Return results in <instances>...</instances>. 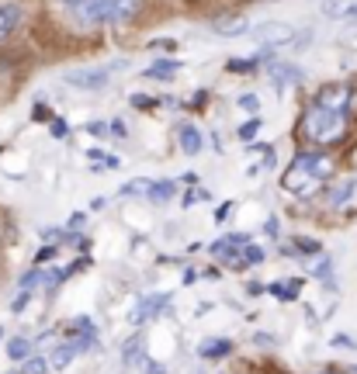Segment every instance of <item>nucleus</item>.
I'll return each mask as SVG.
<instances>
[{
    "label": "nucleus",
    "mask_w": 357,
    "mask_h": 374,
    "mask_svg": "<svg viewBox=\"0 0 357 374\" xmlns=\"http://www.w3.org/2000/svg\"><path fill=\"white\" fill-rule=\"evenodd\" d=\"M212 28H215L219 35H243L250 24H247V17H219Z\"/></svg>",
    "instance_id": "nucleus-13"
},
{
    "label": "nucleus",
    "mask_w": 357,
    "mask_h": 374,
    "mask_svg": "<svg viewBox=\"0 0 357 374\" xmlns=\"http://www.w3.org/2000/svg\"><path fill=\"white\" fill-rule=\"evenodd\" d=\"M201 146H205L201 132H198L194 125H184V128H180V149H184L187 156H198V153H201Z\"/></svg>",
    "instance_id": "nucleus-10"
},
{
    "label": "nucleus",
    "mask_w": 357,
    "mask_h": 374,
    "mask_svg": "<svg viewBox=\"0 0 357 374\" xmlns=\"http://www.w3.org/2000/svg\"><path fill=\"white\" fill-rule=\"evenodd\" d=\"M52 257H56V250H52V246H45V250L35 257V264H45V260H52Z\"/></svg>",
    "instance_id": "nucleus-28"
},
{
    "label": "nucleus",
    "mask_w": 357,
    "mask_h": 374,
    "mask_svg": "<svg viewBox=\"0 0 357 374\" xmlns=\"http://www.w3.org/2000/svg\"><path fill=\"white\" fill-rule=\"evenodd\" d=\"M254 343H261V347H270V343H274V336H268V333H257V336H254Z\"/></svg>",
    "instance_id": "nucleus-29"
},
{
    "label": "nucleus",
    "mask_w": 357,
    "mask_h": 374,
    "mask_svg": "<svg viewBox=\"0 0 357 374\" xmlns=\"http://www.w3.org/2000/svg\"><path fill=\"white\" fill-rule=\"evenodd\" d=\"M257 66V59H229V70L233 73H250Z\"/></svg>",
    "instance_id": "nucleus-20"
},
{
    "label": "nucleus",
    "mask_w": 357,
    "mask_h": 374,
    "mask_svg": "<svg viewBox=\"0 0 357 374\" xmlns=\"http://www.w3.org/2000/svg\"><path fill=\"white\" fill-rule=\"evenodd\" d=\"M240 107H243V111H254V114H257V107H261V100L247 94V97H240Z\"/></svg>",
    "instance_id": "nucleus-24"
},
{
    "label": "nucleus",
    "mask_w": 357,
    "mask_h": 374,
    "mask_svg": "<svg viewBox=\"0 0 357 374\" xmlns=\"http://www.w3.org/2000/svg\"><path fill=\"white\" fill-rule=\"evenodd\" d=\"M298 287H302V280L295 278V280H274V284H268V291L274 294V298H281V301H295L298 298Z\"/></svg>",
    "instance_id": "nucleus-12"
},
{
    "label": "nucleus",
    "mask_w": 357,
    "mask_h": 374,
    "mask_svg": "<svg viewBox=\"0 0 357 374\" xmlns=\"http://www.w3.org/2000/svg\"><path fill=\"white\" fill-rule=\"evenodd\" d=\"M326 174H330V160H326L323 153H302V156H295V163L284 170L281 184L288 187V190H305V187L319 184Z\"/></svg>",
    "instance_id": "nucleus-3"
},
{
    "label": "nucleus",
    "mask_w": 357,
    "mask_h": 374,
    "mask_svg": "<svg viewBox=\"0 0 357 374\" xmlns=\"http://www.w3.org/2000/svg\"><path fill=\"white\" fill-rule=\"evenodd\" d=\"M31 347H35V343H28L24 336H14V340L7 343V357H10V361H21V364H24V361L31 357Z\"/></svg>",
    "instance_id": "nucleus-14"
},
{
    "label": "nucleus",
    "mask_w": 357,
    "mask_h": 374,
    "mask_svg": "<svg viewBox=\"0 0 357 374\" xmlns=\"http://www.w3.org/2000/svg\"><path fill=\"white\" fill-rule=\"evenodd\" d=\"M108 128H111V132H115V135H125V125H122V121H111V125H108Z\"/></svg>",
    "instance_id": "nucleus-30"
},
{
    "label": "nucleus",
    "mask_w": 357,
    "mask_h": 374,
    "mask_svg": "<svg viewBox=\"0 0 357 374\" xmlns=\"http://www.w3.org/2000/svg\"><path fill=\"white\" fill-rule=\"evenodd\" d=\"M243 264L247 267H257V264H264V246H243Z\"/></svg>",
    "instance_id": "nucleus-18"
},
{
    "label": "nucleus",
    "mask_w": 357,
    "mask_h": 374,
    "mask_svg": "<svg viewBox=\"0 0 357 374\" xmlns=\"http://www.w3.org/2000/svg\"><path fill=\"white\" fill-rule=\"evenodd\" d=\"M295 250H302V253H319V243H316V239H295Z\"/></svg>",
    "instance_id": "nucleus-22"
},
{
    "label": "nucleus",
    "mask_w": 357,
    "mask_h": 374,
    "mask_svg": "<svg viewBox=\"0 0 357 374\" xmlns=\"http://www.w3.org/2000/svg\"><path fill=\"white\" fill-rule=\"evenodd\" d=\"M354 181H344V184L337 187V190H333V204H344V201H347V197H351V194H354Z\"/></svg>",
    "instance_id": "nucleus-19"
},
{
    "label": "nucleus",
    "mask_w": 357,
    "mask_h": 374,
    "mask_svg": "<svg viewBox=\"0 0 357 374\" xmlns=\"http://www.w3.org/2000/svg\"><path fill=\"white\" fill-rule=\"evenodd\" d=\"M268 291V284H261V280H250L247 284V294H264Z\"/></svg>",
    "instance_id": "nucleus-27"
},
{
    "label": "nucleus",
    "mask_w": 357,
    "mask_h": 374,
    "mask_svg": "<svg viewBox=\"0 0 357 374\" xmlns=\"http://www.w3.org/2000/svg\"><path fill=\"white\" fill-rule=\"evenodd\" d=\"M180 63L177 59H160V63H153L150 70H143V77H153V80H170V77H177Z\"/></svg>",
    "instance_id": "nucleus-11"
},
{
    "label": "nucleus",
    "mask_w": 357,
    "mask_h": 374,
    "mask_svg": "<svg viewBox=\"0 0 357 374\" xmlns=\"http://www.w3.org/2000/svg\"><path fill=\"white\" fill-rule=\"evenodd\" d=\"M270 80H274V84H281V87H284V84H295V80H298V70H281V66H270Z\"/></svg>",
    "instance_id": "nucleus-17"
},
{
    "label": "nucleus",
    "mask_w": 357,
    "mask_h": 374,
    "mask_svg": "<svg viewBox=\"0 0 357 374\" xmlns=\"http://www.w3.org/2000/svg\"><path fill=\"white\" fill-rule=\"evenodd\" d=\"M59 7L84 28L125 24L139 14V0H59Z\"/></svg>",
    "instance_id": "nucleus-1"
},
{
    "label": "nucleus",
    "mask_w": 357,
    "mask_h": 374,
    "mask_svg": "<svg viewBox=\"0 0 357 374\" xmlns=\"http://www.w3.org/2000/svg\"><path fill=\"white\" fill-rule=\"evenodd\" d=\"M146 190H150V197H153V201H170V197L177 194V184H170V181H160V184H150Z\"/></svg>",
    "instance_id": "nucleus-15"
},
{
    "label": "nucleus",
    "mask_w": 357,
    "mask_h": 374,
    "mask_svg": "<svg viewBox=\"0 0 357 374\" xmlns=\"http://www.w3.org/2000/svg\"><path fill=\"white\" fill-rule=\"evenodd\" d=\"M261 125H264V121H261V118H254V121H247V125H243V128H240V139H254V135H257V132H261Z\"/></svg>",
    "instance_id": "nucleus-21"
},
{
    "label": "nucleus",
    "mask_w": 357,
    "mask_h": 374,
    "mask_svg": "<svg viewBox=\"0 0 357 374\" xmlns=\"http://www.w3.org/2000/svg\"><path fill=\"white\" fill-rule=\"evenodd\" d=\"M170 301V294H143L136 305H132V322L139 326V322H146V319H153L163 305Z\"/></svg>",
    "instance_id": "nucleus-5"
},
{
    "label": "nucleus",
    "mask_w": 357,
    "mask_h": 374,
    "mask_svg": "<svg viewBox=\"0 0 357 374\" xmlns=\"http://www.w3.org/2000/svg\"><path fill=\"white\" fill-rule=\"evenodd\" d=\"M49 132H52V135H56V139H63V135H66V132H70V125H66V121H63V118H56V121H52V125H49Z\"/></svg>",
    "instance_id": "nucleus-23"
},
{
    "label": "nucleus",
    "mask_w": 357,
    "mask_h": 374,
    "mask_svg": "<svg viewBox=\"0 0 357 374\" xmlns=\"http://www.w3.org/2000/svg\"><path fill=\"white\" fill-rule=\"evenodd\" d=\"M17 21H21V7L17 3H0V42L17 28Z\"/></svg>",
    "instance_id": "nucleus-9"
},
{
    "label": "nucleus",
    "mask_w": 357,
    "mask_h": 374,
    "mask_svg": "<svg viewBox=\"0 0 357 374\" xmlns=\"http://www.w3.org/2000/svg\"><path fill=\"white\" fill-rule=\"evenodd\" d=\"M268 236H281L277 232V218H268Z\"/></svg>",
    "instance_id": "nucleus-31"
},
{
    "label": "nucleus",
    "mask_w": 357,
    "mask_h": 374,
    "mask_svg": "<svg viewBox=\"0 0 357 374\" xmlns=\"http://www.w3.org/2000/svg\"><path fill=\"white\" fill-rule=\"evenodd\" d=\"M323 374H344V371H323Z\"/></svg>",
    "instance_id": "nucleus-34"
},
{
    "label": "nucleus",
    "mask_w": 357,
    "mask_h": 374,
    "mask_svg": "<svg viewBox=\"0 0 357 374\" xmlns=\"http://www.w3.org/2000/svg\"><path fill=\"white\" fill-rule=\"evenodd\" d=\"M63 80L70 84V87H80V91H104L108 87V80H111V70H104V66H80V70H66L63 73Z\"/></svg>",
    "instance_id": "nucleus-4"
},
{
    "label": "nucleus",
    "mask_w": 357,
    "mask_h": 374,
    "mask_svg": "<svg viewBox=\"0 0 357 374\" xmlns=\"http://www.w3.org/2000/svg\"><path fill=\"white\" fill-rule=\"evenodd\" d=\"M146 374H163V368L160 364H146Z\"/></svg>",
    "instance_id": "nucleus-32"
},
{
    "label": "nucleus",
    "mask_w": 357,
    "mask_h": 374,
    "mask_svg": "<svg viewBox=\"0 0 357 374\" xmlns=\"http://www.w3.org/2000/svg\"><path fill=\"white\" fill-rule=\"evenodd\" d=\"M229 215H233V201H226V204H219V208H215V222H226Z\"/></svg>",
    "instance_id": "nucleus-25"
},
{
    "label": "nucleus",
    "mask_w": 357,
    "mask_h": 374,
    "mask_svg": "<svg viewBox=\"0 0 357 374\" xmlns=\"http://www.w3.org/2000/svg\"><path fill=\"white\" fill-rule=\"evenodd\" d=\"M344 374H357V368H344Z\"/></svg>",
    "instance_id": "nucleus-33"
},
{
    "label": "nucleus",
    "mask_w": 357,
    "mask_h": 374,
    "mask_svg": "<svg viewBox=\"0 0 357 374\" xmlns=\"http://www.w3.org/2000/svg\"><path fill=\"white\" fill-rule=\"evenodd\" d=\"M21 374H49V361H45V357H35V354H31V357H28V361L21 364Z\"/></svg>",
    "instance_id": "nucleus-16"
},
{
    "label": "nucleus",
    "mask_w": 357,
    "mask_h": 374,
    "mask_svg": "<svg viewBox=\"0 0 357 374\" xmlns=\"http://www.w3.org/2000/svg\"><path fill=\"white\" fill-rule=\"evenodd\" d=\"M333 347H347V350H354L357 343L347 336V333H337V336H333Z\"/></svg>",
    "instance_id": "nucleus-26"
},
{
    "label": "nucleus",
    "mask_w": 357,
    "mask_h": 374,
    "mask_svg": "<svg viewBox=\"0 0 357 374\" xmlns=\"http://www.w3.org/2000/svg\"><path fill=\"white\" fill-rule=\"evenodd\" d=\"M344 132H347V111H333V107H323V104H316L312 111H305V135L312 142L330 146Z\"/></svg>",
    "instance_id": "nucleus-2"
},
{
    "label": "nucleus",
    "mask_w": 357,
    "mask_h": 374,
    "mask_svg": "<svg viewBox=\"0 0 357 374\" xmlns=\"http://www.w3.org/2000/svg\"><path fill=\"white\" fill-rule=\"evenodd\" d=\"M229 354H233V340H226V336H212L198 347V357H205V361H219V357H229Z\"/></svg>",
    "instance_id": "nucleus-7"
},
{
    "label": "nucleus",
    "mask_w": 357,
    "mask_h": 374,
    "mask_svg": "<svg viewBox=\"0 0 357 374\" xmlns=\"http://www.w3.org/2000/svg\"><path fill=\"white\" fill-rule=\"evenodd\" d=\"M316 104L333 107V111H347V104H351V91H347V87H326V91L319 94V100H316Z\"/></svg>",
    "instance_id": "nucleus-8"
},
{
    "label": "nucleus",
    "mask_w": 357,
    "mask_h": 374,
    "mask_svg": "<svg viewBox=\"0 0 357 374\" xmlns=\"http://www.w3.org/2000/svg\"><path fill=\"white\" fill-rule=\"evenodd\" d=\"M254 35L261 42H291L295 38V28L291 24H281V21H268V24H257Z\"/></svg>",
    "instance_id": "nucleus-6"
}]
</instances>
